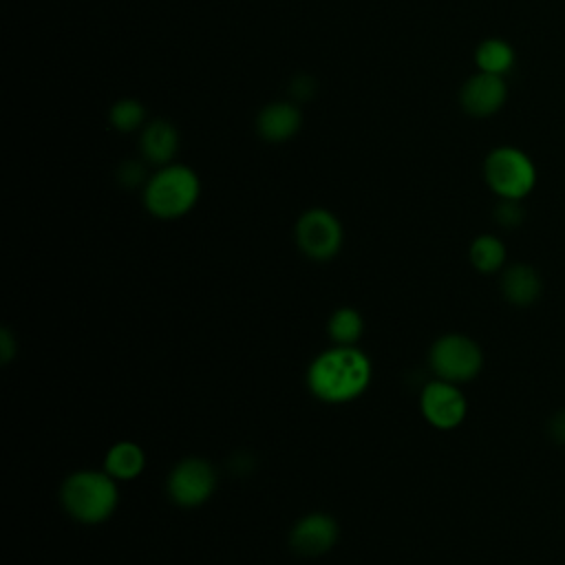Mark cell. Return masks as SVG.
<instances>
[{
    "instance_id": "44dd1931",
    "label": "cell",
    "mask_w": 565,
    "mask_h": 565,
    "mask_svg": "<svg viewBox=\"0 0 565 565\" xmlns=\"http://www.w3.org/2000/svg\"><path fill=\"white\" fill-rule=\"evenodd\" d=\"M289 88H291L294 99H298V102H305V99H309L316 93V84H313V79L309 75H296Z\"/></svg>"
},
{
    "instance_id": "8fae6325",
    "label": "cell",
    "mask_w": 565,
    "mask_h": 565,
    "mask_svg": "<svg viewBox=\"0 0 565 565\" xmlns=\"http://www.w3.org/2000/svg\"><path fill=\"white\" fill-rule=\"evenodd\" d=\"M302 115L291 102L267 104L256 117V130L265 141L278 143L291 139L300 130Z\"/></svg>"
},
{
    "instance_id": "52a82bcc",
    "label": "cell",
    "mask_w": 565,
    "mask_h": 565,
    "mask_svg": "<svg viewBox=\"0 0 565 565\" xmlns=\"http://www.w3.org/2000/svg\"><path fill=\"white\" fill-rule=\"evenodd\" d=\"M216 490V470L207 459L185 457L172 466L166 481L170 501L179 508H199Z\"/></svg>"
},
{
    "instance_id": "5b68a950",
    "label": "cell",
    "mask_w": 565,
    "mask_h": 565,
    "mask_svg": "<svg viewBox=\"0 0 565 565\" xmlns=\"http://www.w3.org/2000/svg\"><path fill=\"white\" fill-rule=\"evenodd\" d=\"M428 364L435 377L452 384H466L481 373L483 353L472 338L463 333H446L433 342Z\"/></svg>"
},
{
    "instance_id": "7c38bea8",
    "label": "cell",
    "mask_w": 565,
    "mask_h": 565,
    "mask_svg": "<svg viewBox=\"0 0 565 565\" xmlns=\"http://www.w3.org/2000/svg\"><path fill=\"white\" fill-rule=\"evenodd\" d=\"M541 291H543V280L532 265L516 263L508 267L501 276V294L514 307L534 305Z\"/></svg>"
},
{
    "instance_id": "7a4b0ae2",
    "label": "cell",
    "mask_w": 565,
    "mask_h": 565,
    "mask_svg": "<svg viewBox=\"0 0 565 565\" xmlns=\"http://www.w3.org/2000/svg\"><path fill=\"white\" fill-rule=\"evenodd\" d=\"M64 512L82 525H99L113 516L119 503V486L104 468L75 470L60 486Z\"/></svg>"
},
{
    "instance_id": "5bb4252c",
    "label": "cell",
    "mask_w": 565,
    "mask_h": 565,
    "mask_svg": "<svg viewBox=\"0 0 565 565\" xmlns=\"http://www.w3.org/2000/svg\"><path fill=\"white\" fill-rule=\"evenodd\" d=\"M102 468L117 481H132L146 468V452L139 444L121 439L106 450Z\"/></svg>"
},
{
    "instance_id": "30bf717a",
    "label": "cell",
    "mask_w": 565,
    "mask_h": 565,
    "mask_svg": "<svg viewBox=\"0 0 565 565\" xmlns=\"http://www.w3.org/2000/svg\"><path fill=\"white\" fill-rule=\"evenodd\" d=\"M505 97L508 86L503 82V75H492L483 71L468 77L459 90V104L472 117H488L497 113L505 104Z\"/></svg>"
},
{
    "instance_id": "6da1fadb",
    "label": "cell",
    "mask_w": 565,
    "mask_h": 565,
    "mask_svg": "<svg viewBox=\"0 0 565 565\" xmlns=\"http://www.w3.org/2000/svg\"><path fill=\"white\" fill-rule=\"evenodd\" d=\"M373 364L358 347H338L318 353L307 369L309 393L324 404L358 399L371 384Z\"/></svg>"
},
{
    "instance_id": "277c9868",
    "label": "cell",
    "mask_w": 565,
    "mask_h": 565,
    "mask_svg": "<svg viewBox=\"0 0 565 565\" xmlns=\"http://www.w3.org/2000/svg\"><path fill=\"white\" fill-rule=\"evenodd\" d=\"M483 177L490 190L501 199L521 201L536 183V168L523 150L503 146L486 157Z\"/></svg>"
},
{
    "instance_id": "8992f818",
    "label": "cell",
    "mask_w": 565,
    "mask_h": 565,
    "mask_svg": "<svg viewBox=\"0 0 565 565\" xmlns=\"http://www.w3.org/2000/svg\"><path fill=\"white\" fill-rule=\"evenodd\" d=\"M294 238L298 249L316 263H327L338 256L344 230L338 216L324 207H311L296 221Z\"/></svg>"
},
{
    "instance_id": "603a6c76",
    "label": "cell",
    "mask_w": 565,
    "mask_h": 565,
    "mask_svg": "<svg viewBox=\"0 0 565 565\" xmlns=\"http://www.w3.org/2000/svg\"><path fill=\"white\" fill-rule=\"evenodd\" d=\"M15 351H18V347H15L11 329L2 327V333H0V358H2V364H9L11 358L15 355Z\"/></svg>"
},
{
    "instance_id": "2e32d148",
    "label": "cell",
    "mask_w": 565,
    "mask_h": 565,
    "mask_svg": "<svg viewBox=\"0 0 565 565\" xmlns=\"http://www.w3.org/2000/svg\"><path fill=\"white\" fill-rule=\"evenodd\" d=\"M470 265L481 274H494L505 263V245L492 234H481L470 243L468 249Z\"/></svg>"
},
{
    "instance_id": "3957f363",
    "label": "cell",
    "mask_w": 565,
    "mask_h": 565,
    "mask_svg": "<svg viewBox=\"0 0 565 565\" xmlns=\"http://www.w3.org/2000/svg\"><path fill=\"white\" fill-rule=\"evenodd\" d=\"M201 194V181L196 172L181 163L161 166L143 185L146 210L161 218L172 221L188 214Z\"/></svg>"
},
{
    "instance_id": "ba28073f",
    "label": "cell",
    "mask_w": 565,
    "mask_h": 565,
    "mask_svg": "<svg viewBox=\"0 0 565 565\" xmlns=\"http://www.w3.org/2000/svg\"><path fill=\"white\" fill-rule=\"evenodd\" d=\"M419 413L437 430L457 428L468 413V402L459 384L446 380H430L419 393Z\"/></svg>"
},
{
    "instance_id": "ffe728a7",
    "label": "cell",
    "mask_w": 565,
    "mask_h": 565,
    "mask_svg": "<svg viewBox=\"0 0 565 565\" xmlns=\"http://www.w3.org/2000/svg\"><path fill=\"white\" fill-rule=\"evenodd\" d=\"M117 181L124 185V188H137L139 183L146 181V168L143 163L135 161V159H128L119 166L117 170Z\"/></svg>"
},
{
    "instance_id": "4fadbf2b",
    "label": "cell",
    "mask_w": 565,
    "mask_h": 565,
    "mask_svg": "<svg viewBox=\"0 0 565 565\" xmlns=\"http://www.w3.org/2000/svg\"><path fill=\"white\" fill-rule=\"evenodd\" d=\"M139 148L146 161L168 166L179 150V132L170 121L154 119L143 126Z\"/></svg>"
},
{
    "instance_id": "7402d4cb",
    "label": "cell",
    "mask_w": 565,
    "mask_h": 565,
    "mask_svg": "<svg viewBox=\"0 0 565 565\" xmlns=\"http://www.w3.org/2000/svg\"><path fill=\"white\" fill-rule=\"evenodd\" d=\"M547 433H550V437H552L556 444L565 446V408L552 415V419H550V424H547Z\"/></svg>"
},
{
    "instance_id": "e0dca14e",
    "label": "cell",
    "mask_w": 565,
    "mask_h": 565,
    "mask_svg": "<svg viewBox=\"0 0 565 565\" xmlns=\"http://www.w3.org/2000/svg\"><path fill=\"white\" fill-rule=\"evenodd\" d=\"M475 62L479 71L492 73V75H505L514 64V51L508 42L499 38L483 40L475 51Z\"/></svg>"
},
{
    "instance_id": "9a60e30c",
    "label": "cell",
    "mask_w": 565,
    "mask_h": 565,
    "mask_svg": "<svg viewBox=\"0 0 565 565\" xmlns=\"http://www.w3.org/2000/svg\"><path fill=\"white\" fill-rule=\"evenodd\" d=\"M327 333L338 347H355L364 333V318L355 307H338L329 316Z\"/></svg>"
},
{
    "instance_id": "d6986e66",
    "label": "cell",
    "mask_w": 565,
    "mask_h": 565,
    "mask_svg": "<svg viewBox=\"0 0 565 565\" xmlns=\"http://www.w3.org/2000/svg\"><path fill=\"white\" fill-rule=\"evenodd\" d=\"M494 218L501 227H516L523 221V207L514 199H501L494 210Z\"/></svg>"
},
{
    "instance_id": "ac0fdd59",
    "label": "cell",
    "mask_w": 565,
    "mask_h": 565,
    "mask_svg": "<svg viewBox=\"0 0 565 565\" xmlns=\"http://www.w3.org/2000/svg\"><path fill=\"white\" fill-rule=\"evenodd\" d=\"M110 124L115 130L119 132H130V130H137L143 119H146V110H143V104L137 102V99H130V97H124V99H117L113 106H110Z\"/></svg>"
},
{
    "instance_id": "9c48e42d",
    "label": "cell",
    "mask_w": 565,
    "mask_h": 565,
    "mask_svg": "<svg viewBox=\"0 0 565 565\" xmlns=\"http://www.w3.org/2000/svg\"><path fill=\"white\" fill-rule=\"evenodd\" d=\"M340 536V527L338 521L327 514V512H311L300 516L291 532H289V547L298 554V556H322L327 554Z\"/></svg>"
}]
</instances>
